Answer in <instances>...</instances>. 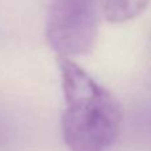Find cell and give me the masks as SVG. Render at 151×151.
<instances>
[{
	"mask_svg": "<svg viewBox=\"0 0 151 151\" xmlns=\"http://www.w3.org/2000/svg\"><path fill=\"white\" fill-rule=\"evenodd\" d=\"M58 64L66 102L62 131L67 147L70 151H109L122 126L119 102L70 58L59 56Z\"/></svg>",
	"mask_w": 151,
	"mask_h": 151,
	"instance_id": "cell-1",
	"label": "cell"
},
{
	"mask_svg": "<svg viewBox=\"0 0 151 151\" xmlns=\"http://www.w3.org/2000/svg\"><path fill=\"white\" fill-rule=\"evenodd\" d=\"M99 0H52L47 40L59 56L86 55L94 50L99 26Z\"/></svg>",
	"mask_w": 151,
	"mask_h": 151,
	"instance_id": "cell-2",
	"label": "cell"
},
{
	"mask_svg": "<svg viewBox=\"0 0 151 151\" xmlns=\"http://www.w3.org/2000/svg\"><path fill=\"white\" fill-rule=\"evenodd\" d=\"M150 0H102L103 16L111 23H123L140 15Z\"/></svg>",
	"mask_w": 151,
	"mask_h": 151,
	"instance_id": "cell-3",
	"label": "cell"
}]
</instances>
